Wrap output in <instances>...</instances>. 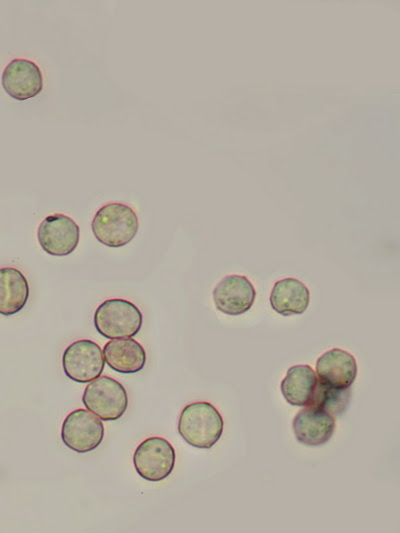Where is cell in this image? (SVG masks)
<instances>
[{
  "instance_id": "cell-1",
  "label": "cell",
  "mask_w": 400,
  "mask_h": 533,
  "mask_svg": "<svg viewBox=\"0 0 400 533\" xmlns=\"http://www.w3.org/2000/svg\"><path fill=\"white\" fill-rule=\"evenodd\" d=\"M223 418L209 402L198 401L186 405L179 416L177 430L182 439L199 449H210L221 438Z\"/></svg>"
},
{
  "instance_id": "cell-8",
  "label": "cell",
  "mask_w": 400,
  "mask_h": 533,
  "mask_svg": "<svg viewBox=\"0 0 400 533\" xmlns=\"http://www.w3.org/2000/svg\"><path fill=\"white\" fill-rule=\"evenodd\" d=\"M37 240L47 254L64 257L71 254L80 240V227L69 216L54 213L46 216L37 228Z\"/></svg>"
},
{
  "instance_id": "cell-12",
  "label": "cell",
  "mask_w": 400,
  "mask_h": 533,
  "mask_svg": "<svg viewBox=\"0 0 400 533\" xmlns=\"http://www.w3.org/2000/svg\"><path fill=\"white\" fill-rule=\"evenodd\" d=\"M357 375L355 357L340 348L324 352L316 361L318 381L337 389L350 388Z\"/></svg>"
},
{
  "instance_id": "cell-11",
  "label": "cell",
  "mask_w": 400,
  "mask_h": 533,
  "mask_svg": "<svg viewBox=\"0 0 400 533\" xmlns=\"http://www.w3.org/2000/svg\"><path fill=\"white\" fill-rule=\"evenodd\" d=\"M333 416L324 410L308 405L295 415L292 429L295 438L303 445L315 447L327 443L335 430Z\"/></svg>"
},
{
  "instance_id": "cell-3",
  "label": "cell",
  "mask_w": 400,
  "mask_h": 533,
  "mask_svg": "<svg viewBox=\"0 0 400 533\" xmlns=\"http://www.w3.org/2000/svg\"><path fill=\"white\" fill-rule=\"evenodd\" d=\"M93 323L96 331L107 339L131 338L141 330L143 315L133 302L110 298L98 305Z\"/></svg>"
},
{
  "instance_id": "cell-7",
  "label": "cell",
  "mask_w": 400,
  "mask_h": 533,
  "mask_svg": "<svg viewBox=\"0 0 400 533\" xmlns=\"http://www.w3.org/2000/svg\"><path fill=\"white\" fill-rule=\"evenodd\" d=\"M102 420L92 412L79 408L71 411L63 420L61 440L66 447L76 453L95 450L103 441Z\"/></svg>"
},
{
  "instance_id": "cell-4",
  "label": "cell",
  "mask_w": 400,
  "mask_h": 533,
  "mask_svg": "<svg viewBox=\"0 0 400 533\" xmlns=\"http://www.w3.org/2000/svg\"><path fill=\"white\" fill-rule=\"evenodd\" d=\"M82 402L85 408L102 421L120 419L128 407L125 387L109 376H99L85 387Z\"/></svg>"
},
{
  "instance_id": "cell-10",
  "label": "cell",
  "mask_w": 400,
  "mask_h": 533,
  "mask_svg": "<svg viewBox=\"0 0 400 533\" xmlns=\"http://www.w3.org/2000/svg\"><path fill=\"white\" fill-rule=\"evenodd\" d=\"M212 296L217 310L238 316L250 310L256 298V290L247 277L233 274L219 281Z\"/></svg>"
},
{
  "instance_id": "cell-15",
  "label": "cell",
  "mask_w": 400,
  "mask_h": 533,
  "mask_svg": "<svg viewBox=\"0 0 400 533\" xmlns=\"http://www.w3.org/2000/svg\"><path fill=\"white\" fill-rule=\"evenodd\" d=\"M30 296L25 275L15 267L0 268V315L12 316L20 312Z\"/></svg>"
},
{
  "instance_id": "cell-14",
  "label": "cell",
  "mask_w": 400,
  "mask_h": 533,
  "mask_svg": "<svg viewBox=\"0 0 400 533\" xmlns=\"http://www.w3.org/2000/svg\"><path fill=\"white\" fill-rule=\"evenodd\" d=\"M269 301L272 309L282 316L300 315L308 308L310 292L300 280L288 277L274 283Z\"/></svg>"
},
{
  "instance_id": "cell-13",
  "label": "cell",
  "mask_w": 400,
  "mask_h": 533,
  "mask_svg": "<svg viewBox=\"0 0 400 533\" xmlns=\"http://www.w3.org/2000/svg\"><path fill=\"white\" fill-rule=\"evenodd\" d=\"M103 356L113 371L122 374L137 373L146 364L145 349L132 337L108 341L103 347Z\"/></svg>"
},
{
  "instance_id": "cell-5",
  "label": "cell",
  "mask_w": 400,
  "mask_h": 533,
  "mask_svg": "<svg viewBox=\"0 0 400 533\" xmlns=\"http://www.w3.org/2000/svg\"><path fill=\"white\" fill-rule=\"evenodd\" d=\"M132 460L134 469L141 478L149 482H159L172 473L176 454L167 439L153 436L137 446Z\"/></svg>"
},
{
  "instance_id": "cell-9",
  "label": "cell",
  "mask_w": 400,
  "mask_h": 533,
  "mask_svg": "<svg viewBox=\"0 0 400 533\" xmlns=\"http://www.w3.org/2000/svg\"><path fill=\"white\" fill-rule=\"evenodd\" d=\"M4 91L17 101L31 99L42 91L43 76L39 66L25 58L12 59L3 69Z\"/></svg>"
},
{
  "instance_id": "cell-16",
  "label": "cell",
  "mask_w": 400,
  "mask_h": 533,
  "mask_svg": "<svg viewBox=\"0 0 400 533\" xmlns=\"http://www.w3.org/2000/svg\"><path fill=\"white\" fill-rule=\"evenodd\" d=\"M318 378L309 365L291 366L283 378L280 390L284 399L293 406H307L311 403Z\"/></svg>"
},
{
  "instance_id": "cell-6",
  "label": "cell",
  "mask_w": 400,
  "mask_h": 533,
  "mask_svg": "<svg viewBox=\"0 0 400 533\" xmlns=\"http://www.w3.org/2000/svg\"><path fill=\"white\" fill-rule=\"evenodd\" d=\"M105 360L101 347L89 339L69 344L62 355L64 374L77 383H89L104 371Z\"/></svg>"
},
{
  "instance_id": "cell-17",
  "label": "cell",
  "mask_w": 400,
  "mask_h": 533,
  "mask_svg": "<svg viewBox=\"0 0 400 533\" xmlns=\"http://www.w3.org/2000/svg\"><path fill=\"white\" fill-rule=\"evenodd\" d=\"M350 399V388L337 389L318 381L313 399L309 405L324 410L333 417H337L347 410Z\"/></svg>"
},
{
  "instance_id": "cell-2",
  "label": "cell",
  "mask_w": 400,
  "mask_h": 533,
  "mask_svg": "<svg viewBox=\"0 0 400 533\" xmlns=\"http://www.w3.org/2000/svg\"><path fill=\"white\" fill-rule=\"evenodd\" d=\"M139 229L136 212L121 202H110L101 206L91 221V230L98 242L119 248L130 243Z\"/></svg>"
}]
</instances>
